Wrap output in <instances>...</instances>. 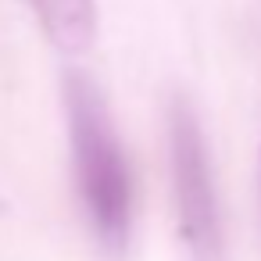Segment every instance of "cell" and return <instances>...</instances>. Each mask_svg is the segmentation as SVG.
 Masks as SVG:
<instances>
[{
    "label": "cell",
    "mask_w": 261,
    "mask_h": 261,
    "mask_svg": "<svg viewBox=\"0 0 261 261\" xmlns=\"http://www.w3.org/2000/svg\"><path fill=\"white\" fill-rule=\"evenodd\" d=\"M168 158L175 182L179 232L193 261H222V215L215 193V172L197 111L175 97L168 108Z\"/></svg>",
    "instance_id": "2"
},
{
    "label": "cell",
    "mask_w": 261,
    "mask_h": 261,
    "mask_svg": "<svg viewBox=\"0 0 261 261\" xmlns=\"http://www.w3.org/2000/svg\"><path fill=\"white\" fill-rule=\"evenodd\" d=\"M65 122L75 186L97 243L108 254H122L133 232V172L108 108L104 90L86 72H65L61 83Z\"/></svg>",
    "instance_id": "1"
},
{
    "label": "cell",
    "mask_w": 261,
    "mask_h": 261,
    "mask_svg": "<svg viewBox=\"0 0 261 261\" xmlns=\"http://www.w3.org/2000/svg\"><path fill=\"white\" fill-rule=\"evenodd\" d=\"M40 29L65 54H83L97 40V4L93 0H29Z\"/></svg>",
    "instance_id": "3"
}]
</instances>
